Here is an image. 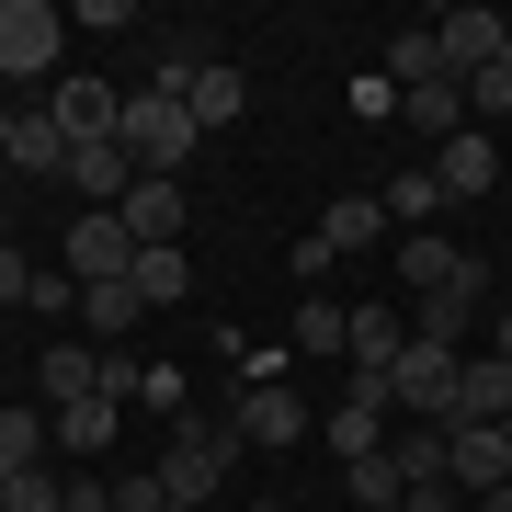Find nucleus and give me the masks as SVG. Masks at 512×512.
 I'll return each mask as SVG.
<instances>
[{"label": "nucleus", "mask_w": 512, "mask_h": 512, "mask_svg": "<svg viewBox=\"0 0 512 512\" xmlns=\"http://www.w3.org/2000/svg\"><path fill=\"white\" fill-rule=\"evenodd\" d=\"M114 137H126L137 183H183V160L205 148V126L183 114V92H137V103H126V126H114Z\"/></svg>", "instance_id": "nucleus-1"}, {"label": "nucleus", "mask_w": 512, "mask_h": 512, "mask_svg": "<svg viewBox=\"0 0 512 512\" xmlns=\"http://www.w3.org/2000/svg\"><path fill=\"white\" fill-rule=\"evenodd\" d=\"M228 467H239V433H228V421H194V410H183V421H171V444H160V467H148V478H160V501H194V512H205V501H217V478H228Z\"/></svg>", "instance_id": "nucleus-2"}, {"label": "nucleus", "mask_w": 512, "mask_h": 512, "mask_svg": "<svg viewBox=\"0 0 512 512\" xmlns=\"http://www.w3.org/2000/svg\"><path fill=\"white\" fill-rule=\"evenodd\" d=\"M456 376H467V353H444V342H399V365H387V410H410V421H456Z\"/></svg>", "instance_id": "nucleus-3"}, {"label": "nucleus", "mask_w": 512, "mask_h": 512, "mask_svg": "<svg viewBox=\"0 0 512 512\" xmlns=\"http://www.w3.org/2000/svg\"><path fill=\"white\" fill-rule=\"evenodd\" d=\"M399 285H410V296H490L478 251H456V239H433V228L399 239Z\"/></svg>", "instance_id": "nucleus-4"}, {"label": "nucleus", "mask_w": 512, "mask_h": 512, "mask_svg": "<svg viewBox=\"0 0 512 512\" xmlns=\"http://www.w3.org/2000/svg\"><path fill=\"white\" fill-rule=\"evenodd\" d=\"M57 35H69V23H57L46 0H0V80H46Z\"/></svg>", "instance_id": "nucleus-5"}, {"label": "nucleus", "mask_w": 512, "mask_h": 512, "mask_svg": "<svg viewBox=\"0 0 512 512\" xmlns=\"http://www.w3.org/2000/svg\"><path fill=\"white\" fill-rule=\"evenodd\" d=\"M228 433H239V444H251V456H285V444H296V433H308V399H296V387H285V376H262V387H251V399H239V410H228Z\"/></svg>", "instance_id": "nucleus-6"}, {"label": "nucleus", "mask_w": 512, "mask_h": 512, "mask_svg": "<svg viewBox=\"0 0 512 512\" xmlns=\"http://www.w3.org/2000/svg\"><path fill=\"white\" fill-rule=\"evenodd\" d=\"M114 217H126V239H137V251H183V228H194V194H183V183H137L126 205H114Z\"/></svg>", "instance_id": "nucleus-7"}, {"label": "nucleus", "mask_w": 512, "mask_h": 512, "mask_svg": "<svg viewBox=\"0 0 512 512\" xmlns=\"http://www.w3.org/2000/svg\"><path fill=\"white\" fill-rule=\"evenodd\" d=\"M444 456H456V490H512V433L501 421H456V433H444Z\"/></svg>", "instance_id": "nucleus-8"}, {"label": "nucleus", "mask_w": 512, "mask_h": 512, "mask_svg": "<svg viewBox=\"0 0 512 512\" xmlns=\"http://www.w3.org/2000/svg\"><path fill=\"white\" fill-rule=\"evenodd\" d=\"M114 274H137L126 217H80V228H69V285H114Z\"/></svg>", "instance_id": "nucleus-9"}, {"label": "nucleus", "mask_w": 512, "mask_h": 512, "mask_svg": "<svg viewBox=\"0 0 512 512\" xmlns=\"http://www.w3.org/2000/svg\"><path fill=\"white\" fill-rule=\"evenodd\" d=\"M501 46H512V23H501V12H444V23H433V57H444L456 80H478Z\"/></svg>", "instance_id": "nucleus-10"}, {"label": "nucleus", "mask_w": 512, "mask_h": 512, "mask_svg": "<svg viewBox=\"0 0 512 512\" xmlns=\"http://www.w3.org/2000/svg\"><path fill=\"white\" fill-rule=\"evenodd\" d=\"M433 183H444V205H478V194L501 183V148L478 137V126H467V137H444V148H433Z\"/></svg>", "instance_id": "nucleus-11"}, {"label": "nucleus", "mask_w": 512, "mask_h": 512, "mask_svg": "<svg viewBox=\"0 0 512 512\" xmlns=\"http://www.w3.org/2000/svg\"><path fill=\"white\" fill-rule=\"evenodd\" d=\"M46 114H57V137L80 148V137H114V126H126V92H103V80H57Z\"/></svg>", "instance_id": "nucleus-12"}, {"label": "nucleus", "mask_w": 512, "mask_h": 512, "mask_svg": "<svg viewBox=\"0 0 512 512\" xmlns=\"http://www.w3.org/2000/svg\"><path fill=\"white\" fill-rule=\"evenodd\" d=\"M399 114H410V126L433 137V148H444V137H467V80H456V69L410 80V92H399Z\"/></svg>", "instance_id": "nucleus-13"}, {"label": "nucleus", "mask_w": 512, "mask_h": 512, "mask_svg": "<svg viewBox=\"0 0 512 512\" xmlns=\"http://www.w3.org/2000/svg\"><path fill=\"white\" fill-rule=\"evenodd\" d=\"M399 342H410V308H353L342 365H353V376H387V365H399Z\"/></svg>", "instance_id": "nucleus-14"}, {"label": "nucleus", "mask_w": 512, "mask_h": 512, "mask_svg": "<svg viewBox=\"0 0 512 512\" xmlns=\"http://www.w3.org/2000/svg\"><path fill=\"white\" fill-rule=\"evenodd\" d=\"M456 421H512V365L501 353H467V376H456ZM444 421V433H456Z\"/></svg>", "instance_id": "nucleus-15"}, {"label": "nucleus", "mask_w": 512, "mask_h": 512, "mask_svg": "<svg viewBox=\"0 0 512 512\" xmlns=\"http://www.w3.org/2000/svg\"><path fill=\"white\" fill-rule=\"evenodd\" d=\"M308 239L342 262V251H365V239H387V205H376V194H330V217H319Z\"/></svg>", "instance_id": "nucleus-16"}, {"label": "nucleus", "mask_w": 512, "mask_h": 512, "mask_svg": "<svg viewBox=\"0 0 512 512\" xmlns=\"http://www.w3.org/2000/svg\"><path fill=\"white\" fill-rule=\"evenodd\" d=\"M80 319H92V342L114 353V342H126V330L148 319V296H137V274H114V285H80Z\"/></svg>", "instance_id": "nucleus-17"}, {"label": "nucleus", "mask_w": 512, "mask_h": 512, "mask_svg": "<svg viewBox=\"0 0 512 512\" xmlns=\"http://www.w3.org/2000/svg\"><path fill=\"white\" fill-rule=\"evenodd\" d=\"M46 399L69 410V399H103V353L92 342H46Z\"/></svg>", "instance_id": "nucleus-18"}, {"label": "nucleus", "mask_w": 512, "mask_h": 512, "mask_svg": "<svg viewBox=\"0 0 512 512\" xmlns=\"http://www.w3.org/2000/svg\"><path fill=\"white\" fill-rule=\"evenodd\" d=\"M0 171H46V183H69V137H57V114H23L12 126V160Z\"/></svg>", "instance_id": "nucleus-19"}, {"label": "nucleus", "mask_w": 512, "mask_h": 512, "mask_svg": "<svg viewBox=\"0 0 512 512\" xmlns=\"http://www.w3.org/2000/svg\"><path fill=\"white\" fill-rule=\"evenodd\" d=\"M330 456H387V399H342V410H330Z\"/></svg>", "instance_id": "nucleus-20"}, {"label": "nucleus", "mask_w": 512, "mask_h": 512, "mask_svg": "<svg viewBox=\"0 0 512 512\" xmlns=\"http://www.w3.org/2000/svg\"><path fill=\"white\" fill-rule=\"evenodd\" d=\"M23 467H46V410L0 399V478H23Z\"/></svg>", "instance_id": "nucleus-21"}, {"label": "nucleus", "mask_w": 512, "mask_h": 512, "mask_svg": "<svg viewBox=\"0 0 512 512\" xmlns=\"http://www.w3.org/2000/svg\"><path fill=\"white\" fill-rule=\"evenodd\" d=\"M467 330H478V296H421V308H410V342L467 353Z\"/></svg>", "instance_id": "nucleus-22"}, {"label": "nucleus", "mask_w": 512, "mask_h": 512, "mask_svg": "<svg viewBox=\"0 0 512 512\" xmlns=\"http://www.w3.org/2000/svg\"><path fill=\"white\" fill-rule=\"evenodd\" d=\"M387 501H410L399 490V456H353L342 467V512H387Z\"/></svg>", "instance_id": "nucleus-23"}, {"label": "nucleus", "mask_w": 512, "mask_h": 512, "mask_svg": "<svg viewBox=\"0 0 512 512\" xmlns=\"http://www.w3.org/2000/svg\"><path fill=\"white\" fill-rule=\"evenodd\" d=\"M137 296H148V308H183V296H194V262L183 251H137Z\"/></svg>", "instance_id": "nucleus-24"}, {"label": "nucleus", "mask_w": 512, "mask_h": 512, "mask_svg": "<svg viewBox=\"0 0 512 512\" xmlns=\"http://www.w3.org/2000/svg\"><path fill=\"white\" fill-rule=\"evenodd\" d=\"M376 205H387V217H410V228H433V217H444V183H433V160H421V171H399V183H387Z\"/></svg>", "instance_id": "nucleus-25"}, {"label": "nucleus", "mask_w": 512, "mask_h": 512, "mask_svg": "<svg viewBox=\"0 0 512 512\" xmlns=\"http://www.w3.org/2000/svg\"><path fill=\"white\" fill-rule=\"evenodd\" d=\"M285 342H296V353H342V342H353V308H342V296H319V308H296Z\"/></svg>", "instance_id": "nucleus-26"}, {"label": "nucleus", "mask_w": 512, "mask_h": 512, "mask_svg": "<svg viewBox=\"0 0 512 512\" xmlns=\"http://www.w3.org/2000/svg\"><path fill=\"white\" fill-rule=\"evenodd\" d=\"M57 444H69V456H103L114 444V399H69L57 410Z\"/></svg>", "instance_id": "nucleus-27"}, {"label": "nucleus", "mask_w": 512, "mask_h": 512, "mask_svg": "<svg viewBox=\"0 0 512 512\" xmlns=\"http://www.w3.org/2000/svg\"><path fill=\"white\" fill-rule=\"evenodd\" d=\"M0 512H69V490L46 467H23V478H0Z\"/></svg>", "instance_id": "nucleus-28"}, {"label": "nucleus", "mask_w": 512, "mask_h": 512, "mask_svg": "<svg viewBox=\"0 0 512 512\" xmlns=\"http://www.w3.org/2000/svg\"><path fill=\"white\" fill-rule=\"evenodd\" d=\"M444 69V57H433V23H421V35H399V46H387V80H399V92H410V80H433Z\"/></svg>", "instance_id": "nucleus-29"}, {"label": "nucleus", "mask_w": 512, "mask_h": 512, "mask_svg": "<svg viewBox=\"0 0 512 512\" xmlns=\"http://www.w3.org/2000/svg\"><path fill=\"white\" fill-rule=\"evenodd\" d=\"M103 399H114V410H126V399H148V365H137V353H126V342H114V353H103Z\"/></svg>", "instance_id": "nucleus-30"}, {"label": "nucleus", "mask_w": 512, "mask_h": 512, "mask_svg": "<svg viewBox=\"0 0 512 512\" xmlns=\"http://www.w3.org/2000/svg\"><path fill=\"white\" fill-rule=\"evenodd\" d=\"M35 274H46V262H23L12 239H0V308H23V296H35Z\"/></svg>", "instance_id": "nucleus-31"}, {"label": "nucleus", "mask_w": 512, "mask_h": 512, "mask_svg": "<svg viewBox=\"0 0 512 512\" xmlns=\"http://www.w3.org/2000/svg\"><path fill=\"white\" fill-rule=\"evenodd\" d=\"M69 512H114V478H80V490H69Z\"/></svg>", "instance_id": "nucleus-32"}, {"label": "nucleus", "mask_w": 512, "mask_h": 512, "mask_svg": "<svg viewBox=\"0 0 512 512\" xmlns=\"http://www.w3.org/2000/svg\"><path fill=\"white\" fill-rule=\"evenodd\" d=\"M490 353H501V365H512V308H490Z\"/></svg>", "instance_id": "nucleus-33"}, {"label": "nucleus", "mask_w": 512, "mask_h": 512, "mask_svg": "<svg viewBox=\"0 0 512 512\" xmlns=\"http://www.w3.org/2000/svg\"><path fill=\"white\" fill-rule=\"evenodd\" d=\"M12 126H23V114H12V103H0V160H12Z\"/></svg>", "instance_id": "nucleus-34"}, {"label": "nucleus", "mask_w": 512, "mask_h": 512, "mask_svg": "<svg viewBox=\"0 0 512 512\" xmlns=\"http://www.w3.org/2000/svg\"><path fill=\"white\" fill-rule=\"evenodd\" d=\"M387 512H444V501H387Z\"/></svg>", "instance_id": "nucleus-35"}, {"label": "nucleus", "mask_w": 512, "mask_h": 512, "mask_svg": "<svg viewBox=\"0 0 512 512\" xmlns=\"http://www.w3.org/2000/svg\"><path fill=\"white\" fill-rule=\"evenodd\" d=\"M478 512H512V490H490V501H478Z\"/></svg>", "instance_id": "nucleus-36"}, {"label": "nucleus", "mask_w": 512, "mask_h": 512, "mask_svg": "<svg viewBox=\"0 0 512 512\" xmlns=\"http://www.w3.org/2000/svg\"><path fill=\"white\" fill-rule=\"evenodd\" d=\"M251 512H285V501H251Z\"/></svg>", "instance_id": "nucleus-37"}, {"label": "nucleus", "mask_w": 512, "mask_h": 512, "mask_svg": "<svg viewBox=\"0 0 512 512\" xmlns=\"http://www.w3.org/2000/svg\"><path fill=\"white\" fill-rule=\"evenodd\" d=\"M160 512H194V501H160Z\"/></svg>", "instance_id": "nucleus-38"}, {"label": "nucleus", "mask_w": 512, "mask_h": 512, "mask_svg": "<svg viewBox=\"0 0 512 512\" xmlns=\"http://www.w3.org/2000/svg\"><path fill=\"white\" fill-rule=\"evenodd\" d=\"M501 433H512V421H501Z\"/></svg>", "instance_id": "nucleus-39"}]
</instances>
